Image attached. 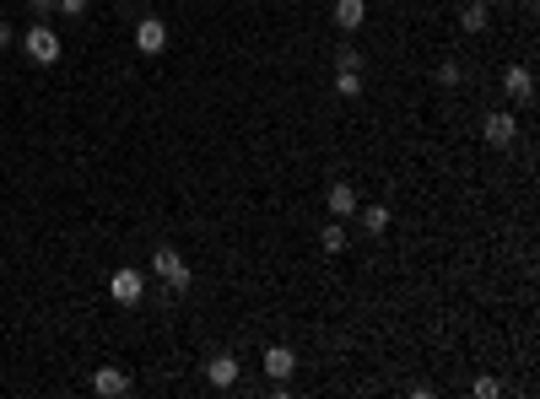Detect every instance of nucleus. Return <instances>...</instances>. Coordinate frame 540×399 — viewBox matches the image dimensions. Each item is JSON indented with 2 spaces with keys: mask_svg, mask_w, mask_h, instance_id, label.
<instances>
[{
  "mask_svg": "<svg viewBox=\"0 0 540 399\" xmlns=\"http://www.w3.org/2000/svg\"><path fill=\"white\" fill-rule=\"evenodd\" d=\"M459 27H465V33H487V27H492V6H487V0H470V6H459Z\"/></svg>",
  "mask_w": 540,
  "mask_h": 399,
  "instance_id": "nucleus-13",
  "label": "nucleus"
},
{
  "mask_svg": "<svg viewBox=\"0 0 540 399\" xmlns=\"http://www.w3.org/2000/svg\"><path fill=\"white\" fill-rule=\"evenodd\" d=\"M324 206H330V216H341V222H346V216H357L362 200H357L352 184H330V189H324Z\"/></svg>",
  "mask_w": 540,
  "mask_h": 399,
  "instance_id": "nucleus-9",
  "label": "nucleus"
},
{
  "mask_svg": "<svg viewBox=\"0 0 540 399\" xmlns=\"http://www.w3.org/2000/svg\"><path fill=\"white\" fill-rule=\"evenodd\" d=\"M503 98L508 103H529L535 98V71H529V65H508V71H503Z\"/></svg>",
  "mask_w": 540,
  "mask_h": 399,
  "instance_id": "nucleus-7",
  "label": "nucleus"
},
{
  "mask_svg": "<svg viewBox=\"0 0 540 399\" xmlns=\"http://www.w3.org/2000/svg\"><path fill=\"white\" fill-rule=\"evenodd\" d=\"M12 38H17V33H12V22L0 17V49H12Z\"/></svg>",
  "mask_w": 540,
  "mask_h": 399,
  "instance_id": "nucleus-20",
  "label": "nucleus"
},
{
  "mask_svg": "<svg viewBox=\"0 0 540 399\" xmlns=\"http://www.w3.org/2000/svg\"><path fill=\"white\" fill-rule=\"evenodd\" d=\"M92 0H54V17H87Z\"/></svg>",
  "mask_w": 540,
  "mask_h": 399,
  "instance_id": "nucleus-18",
  "label": "nucleus"
},
{
  "mask_svg": "<svg viewBox=\"0 0 540 399\" xmlns=\"http://www.w3.org/2000/svg\"><path fill=\"white\" fill-rule=\"evenodd\" d=\"M152 276H163V286H168V292H189V264H184V254H179V248H168V243L152 254Z\"/></svg>",
  "mask_w": 540,
  "mask_h": 399,
  "instance_id": "nucleus-2",
  "label": "nucleus"
},
{
  "mask_svg": "<svg viewBox=\"0 0 540 399\" xmlns=\"http://www.w3.org/2000/svg\"><path fill=\"white\" fill-rule=\"evenodd\" d=\"M357 222H362V232L384 238L389 232V206H357Z\"/></svg>",
  "mask_w": 540,
  "mask_h": 399,
  "instance_id": "nucleus-14",
  "label": "nucleus"
},
{
  "mask_svg": "<svg viewBox=\"0 0 540 399\" xmlns=\"http://www.w3.org/2000/svg\"><path fill=\"white\" fill-rule=\"evenodd\" d=\"M346 243H352V232H346L341 216H330V222L319 227V248H324V254H346Z\"/></svg>",
  "mask_w": 540,
  "mask_h": 399,
  "instance_id": "nucleus-11",
  "label": "nucleus"
},
{
  "mask_svg": "<svg viewBox=\"0 0 540 399\" xmlns=\"http://www.w3.org/2000/svg\"><path fill=\"white\" fill-rule=\"evenodd\" d=\"M238 372H243V367H238V356H233V351H217V356L206 362V383H211L217 394H227V388L238 383Z\"/></svg>",
  "mask_w": 540,
  "mask_h": 399,
  "instance_id": "nucleus-5",
  "label": "nucleus"
},
{
  "mask_svg": "<svg viewBox=\"0 0 540 399\" xmlns=\"http://www.w3.org/2000/svg\"><path fill=\"white\" fill-rule=\"evenodd\" d=\"M22 54H28L33 65H54V59H60V33H54L49 22H33V27L22 33Z\"/></svg>",
  "mask_w": 540,
  "mask_h": 399,
  "instance_id": "nucleus-3",
  "label": "nucleus"
},
{
  "mask_svg": "<svg viewBox=\"0 0 540 399\" xmlns=\"http://www.w3.org/2000/svg\"><path fill=\"white\" fill-rule=\"evenodd\" d=\"M92 394H98V399L130 394V372H124V367H98V372H92Z\"/></svg>",
  "mask_w": 540,
  "mask_h": 399,
  "instance_id": "nucleus-8",
  "label": "nucleus"
},
{
  "mask_svg": "<svg viewBox=\"0 0 540 399\" xmlns=\"http://www.w3.org/2000/svg\"><path fill=\"white\" fill-rule=\"evenodd\" d=\"M108 297H114L119 308H135V302L147 297V276H141V270H130V264H119V270L108 276Z\"/></svg>",
  "mask_w": 540,
  "mask_h": 399,
  "instance_id": "nucleus-4",
  "label": "nucleus"
},
{
  "mask_svg": "<svg viewBox=\"0 0 540 399\" xmlns=\"http://www.w3.org/2000/svg\"><path fill=\"white\" fill-rule=\"evenodd\" d=\"M28 6H33L38 17H54V0H28Z\"/></svg>",
  "mask_w": 540,
  "mask_h": 399,
  "instance_id": "nucleus-21",
  "label": "nucleus"
},
{
  "mask_svg": "<svg viewBox=\"0 0 540 399\" xmlns=\"http://www.w3.org/2000/svg\"><path fill=\"white\" fill-rule=\"evenodd\" d=\"M335 92H341V98H362V71H335Z\"/></svg>",
  "mask_w": 540,
  "mask_h": 399,
  "instance_id": "nucleus-15",
  "label": "nucleus"
},
{
  "mask_svg": "<svg viewBox=\"0 0 540 399\" xmlns=\"http://www.w3.org/2000/svg\"><path fill=\"white\" fill-rule=\"evenodd\" d=\"M368 22V0H335V27L341 33H357Z\"/></svg>",
  "mask_w": 540,
  "mask_h": 399,
  "instance_id": "nucleus-10",
  "label": "nucleus"
},
{
  "mask_svg": "<svg viewBox=\"0 0 540 399\" xmlns=\"http://www.w3.org/2000/svg\"><path fill=\"white\" fill-rule=\"evenodd\" d=\"M335 71H362V54L352 43H341V49H335Z\"/></svg>",
  "mask_w": 540,
  "mask_h": 399,
  "instance_id": "nucleus-17",
  "label": "nucleus"
},
{
  "mask_svg": "<svg viewBox=\"0 0 540 399\" xmlns=\"http://www.w3.org/2000/svg\"><path fill=\"white\" fill-rule=\"evenodd\" d=\"M470 394H476V399H497L503 383H497V378H476V383H470Z\"/></svg>",
  "mask_w": 540,
  "mask_h": 399,
  "instance_id": "nucleus-19",
  "label": "nucleus"
},
{
  "mask_svg": "<svg viewBox=\"0 0 540 399\" xmlns=\"http://www.w3.org/2000/svg\"><path fill=\"white\" fill-rule=\"evenodd\" d=\"M135 49H141V54H163L168 49V22L163 17H141V22H135Z\"/></svg>",
  "mask_w": 540,
  "mask_h": 399,
  "instance_id": "nucleus-6",
  "label": "nucleus"
},
{
  "mask_svg": "<svg viewBox=\"0 0 540 399\" xmlns=\"http://www.w3.org/2000/svg\"><path fill=\"white\" fill-rule=\"evenodd\" d=\"M481 141H487L492 152H508V146L519 141V119H513V108H492V113L481 119Z\"/></svg>",
  "mask_w": 540,
  "mask_h": 399,
  "instance_id": "nucleus-1",
  "label": "nucleus"
},
{
  "mask_svg": "<svg viewBox=\"0 0 540 399\" xmlns=\"http://www.w3.org/2000/svg\"><path fill=\"white\" fill-rule=\"evenodd\" d=\"M259 362H265V372H270V378H292V372H298V356H292V346H270Z\"/></svg>",
  "mask_w": 540,
  "mask_h": 399,
  "instance_id": "nucleus-12",
  "label": "nucleus"
},
{
  "mask_svg": "<svg viewBox=\"0 0 540 399\" xmlns=\"http://www.w3.org/2000/svg\"><path fill=\"white\" fill-rule=\"evenodd\" d=\"M459 82H465V65L459 59H443L438 65V87H459Z\"/></svg>",
  "mask_w": 540,
  "mask_h": 399,
  "instance_id": "nucleus-16",
  "label": "nucleus"
}]
</instances>
